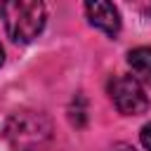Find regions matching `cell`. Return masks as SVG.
<instances>
[{
  "instance_id": "obj_7",
  "label": "cell",
  "mask_w": 151,
  "mask_h": 151,
  "mask_svg": "<svg viewBox=\"0 0 151 151\" xmlns=\"http://www.w3.org/2000/svg\"><path fill=\"white\" fill-rule=\"evenodd\" d=\"M109 151H137V149H134V146H130V144H123V142H120V144H113Z\"/></svg>"
},
{
  "instance_id": "obj_5",
  "label": "cell",
  "mask_w": 151,
  "mask_h": 151,
  "mask_svg": "<svg viewBox=\"0 0 151 151\" xmlns=\"http://www.w3.org/2000/svg\"><path fill=\"white\" fill-rule=\"evenodd\" d=\"M127 64L132 68V78L137 83L151 85V47H137L127 54Z\"/></svg>"
},
{
  "instance_id": "obj_2",
  "label": "cell",
  "mask_w": 151,
  "mask_h": 151,
  "mask_svg": "<svg viewBox=\"0 0 151 151\" xmlns=\"http://www.w3.org/2000/svg\"><path fill=\"white\" fill-rule=\"evenodd\" d=\"M7 139L21 151L40 149L42 142L50 139V120L35 111L17 113L7 125Z\"/></svg>"
},
{
  "instance_id": "obj_1",
  "label": "cell",
  "mask_w": 151,
  "mask_h": 151,
  "mask_svg": "<svg viewBox=\"0 0 151 151\" xmlns=\"http://www.w3.org/2000/svg\"><path fill=\"white\" fill-rule=\"evenodd\" d=\"M5 31L14 42H31L45 26V5L40 0H7L0 5Z\"/></svg>"
},
{
  "instance_id": "obj_6",
  "label": "cell",
  "mask_w": 151,
  "mask_h": 151,
  "mask_svg": "<svg viewBox=\"0 0 151 151\" xmlns=\"http://www.w3.org/2000/svg\"><path fill=\"white\" fill-rule=\"evenodd\" d=\"M142 144H144L146 151H151V123H146L142 127Z\"/></svg>"
},
{
  "instance_id": "obj_4",
  "label": "cell",
  "mask_w": 151,
  "mask_h": 151,
  "mask_svg": "<svg viewBox=\"0 0 151 151\" xmlns=\"http://www.w3.org/2000/svg\"><path fill=\"white\" fill-rule=\"evenodd\" d=\"M87 19L92 26H97L99 31H104L106 35H116L120 31V14L116 9V5L111 2H87L85 5Z\"/></svg>"
},
{
  "instance_id": "obj_9",
  "label": "cell",
  "mask_w": 151,
  "mask_h": 151,
  "mask_svg": "<svg viewBox=\"0 0 151 151\" xmlns=\"http://www.w3.org/2000/svg\"><path fill=\"white\" fill-rule=\"evenodd\" d=\"M149 12H151V7H149Z\"/></svg>"
},
{
  "instance_id": "obj_3",
  "label": "cell",
  "mask_w": 151,
  "mask_h": 151,
  "mask_svg": "<svg viewBox=\"0 0 151 151\" xmlns=\"http://www.w3.org/2000/svg\"><path fill=\"white\" fill-rule=\"evenodd\" d=\"M109 94L116 104V109L125 116H139L149 109V97L132 76H116L109 85Z\"/></svg>"
},
{
  "instance_id": "obj_8",
  "label": "cell",
  "mask_w": 151,
  "mask_h": 151,
  "mask_svg": "<svg viewBox=\"0 0 151 151\" xmlns=\"http://www.w3.org/2000/svg\"><path fill=\"white\" fill-rule=\"evenodd\" d=\"M5 61V52H2V47H0V64Z\"/></svg>"
}]
</instances>
